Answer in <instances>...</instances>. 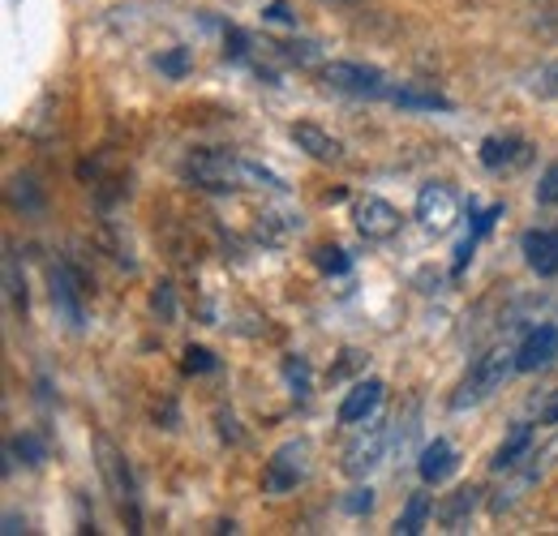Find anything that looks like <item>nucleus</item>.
<instances>
[{
    "mask_svg": "<svg viewBox=\"0 0 558 536\" xmlns=\"http://www.w3.org/2000/svg\"><path fill=\"white\" fill-rule=\"evenodd\" d=\"M387 438H391L387 421L365 416V421H361V429L352 434L349 447H344V472H349V476H365V472L378 468V464H383V455H387Z\"/></svg>",
    "mask_w": 558,
    "mask_h": 536,
    "instance_id": "obj_3",
    "label": "nucleus"
},
{
    "mask_svg": "<svg viewBox=\"0 0 558 536\" xmlns=\"http://www.w3.org/2000/svg\"><path fill=\"white\" fill-rule=\"evenodd\" d=\"M159 69H163V73H172V77H181V73H185V48H177V52H168V57L159 61Z\"/></svg>",
    "mask_w": 558,
    "mask_h": 536,
    "instance_id": "obj_25",
    "label": "nucleus"
},
{
    "mask_svg": "<svg viewBox=\"0 0 558 536\" xmlns=\"http://www.w3.org/2000/svg\"><path fill=\"white\" fill-rule=\"evenodd\" d=\"M511 159H524V142L520 137H486V146H482V163L486 168H507Z\"/></svg>",
    "mask_w": 558,
    "mask_h": 536,
    "instance_id": "obj_15",
    "label": "nucleus"
},
{
    "mask_svg": "<svg viewBox=\"0 0 558 536\" xmlns=\"http://www.w3.org/2000/svg\"><path fill=\"white\" fill-rule=\"evenodd\" d=\"M267 13H271V17H276V22H288V9H283V4H271V9H267Z\"/></svg>",
    "mask_w": 558,
    "mask_h": 536,
    "instance_id": "obj_29",
    "label": "nucleus"
},
{
    "mask_svg": "<svg viewBox=\"0 0 558 536\" xmlns=\"http://www.w3.org/2000/svg\"><path fill=\"white\" fill-rule=\"evenodd\" d=\"M520 249L537 275H558V232H524Z\"/></svg>",
    "mask_w": 558,
    "mask_h": 536,
    "instance_id": "obj_11",
    "label": "nucleus"
},
{
    "mask_svg": "<svg viewBox=\"0 0 558 536\" xmlns=\"http://www.w3.org/2000/svg\"><path fill=\"white\" fill-rule=\"evenodd\" d=\"M185 176L203 190H279V176L236 159V155H223V150H203L185 163Z\"/></svg>",
    "mask_w": 558,
    "mask_h": 536,
    "instance_id": "obj_1",
    "label": "nucleus"
},
{
    "mask_svg": "<svg viewBox=\"0 0 558 536\" xmlns=\"http://www.w3.org/2000/svg\"><path fill=\"white\" fill-rule=\"evenodd\" d=\"M421 480L425 485H442L451 472H456V451H451V442H442V438H434L425 451H421Z\"/></svg>",
    "mask_w": 558,
    "mask_h": 536,
    "instance_id": "obj_12",
    "label": "nucleus"
},
{
    "mask_svg": "<svg viewBox=\"0 0 558 536\" xmlns=\"http://www.w3.org/2000/svg\"><path fill=\"white\" fill-rule=\"evenodd\" d=\"M305 472H310V442H283L271 455L267 472H263V489L267 494H288L305 480Z\"/></svg>",
    "mask_w": 558,
    "mask_h": 536,
    "instance_id": "obj_4",
    "label": "nucleus"
},
{
    "mask_svg": "<svg viewBox=\"0 0 558 536\" xmlns=\"http://www.w3.org/2000/svg\"><path fill=\"white\" fill-rule=\"evenodd\" d=\"M344 507H349L352 515H361V511H369V507H374V494H369V489H352V498L344 502Z\"/></svg>",
    "mask_w": 558,
    "mask_h": 536,
    "instance_id": "obj_26",
    "label": "nucleus"
},
{
    "mask_svg": "<svg viewBox=\"0 0 558 536\" xmlns=\"http://www.w3.org/2000/svg\"><path fill=\"white\" fill-rule=\"evenodd\" d=\"M391 99L400 108H425V112H447L451 108V99H442L438 90H421V86H400V90H391Z\"/></svg>",
    "mask_w": 558,
    "mask_h": 536,
    "instance_id": "obj_16",
    "label": "nucleus"
},
{
    "mask_svg": "<svg viewBox=\"0 0 558 536\" xmlns=\"http://www.w3.org/2000/svg\"><path fill=\"white\" fill-rule=\"evenodd\" d=\"M185 369H190V374H194V369H198V374H203V369H215V356H210L207 348H190V352H185Z\"/></svg>",
    "mask_w": 558,
    "mask_h": 536,
    "instance_id": "obj_23",
    "label": "nucleus"
},
{
    "mask_svg": "<svg viewBox=\"0 0 558 536\" xmlns=\"http://www.w3.org/2000/svg\"><path fill=\"white\" fill-rule=\"evenodd\" d=\"M9 296H13V309L26 314V288L17 283V263H13V254H9Z\"/></svg>",
    "mask_w": 558,
    "mask_h": 536,
    "instance_id": "obj_22",
    "label": "nucleus"
},
{
    "mask_svg": "<svg viewBox=\"0 0 558 536\" xmlns=\"http://www.w3.org/2000/svg\"><path fill=\"white\" fill-rule=\"evenodd\" d=\"M331 86H340V90H349V95H391L387 90V77L378 73L374 65H352V61H336V65H327L323 73Z\"/></svg>",
    "mask_w": 558,
    "mask_h": 536,
    "instance_id": "obj_7",
    "label": "nucleus"
},
{
    "mask_svg": "<svg viewBox=\"0 0 558 536\" xmlns=\"http://www.w3.org/2000/svg\"><path fill=\"white\" fill-rule=\"evenodd\" d=\"M546 82H550V86H546V95H555V90H558V65L546 73Z\"/></svg>",
    "mask_w": 558,
    "mask_h": 536,
    "instance_id": "obj_28",
    "label": "nucleus"
},
{
    "mask_svg": "<svg viewBox=\"0 0 558 536\" xmlns=\"http://www.w3.org/2000/svg\"><path fill=\"white\" fill-rule=\"evenodd\" d=\"M542 425H558V391L546 400V407H542Z\"/></svg>",
    "mask_w": 558,
    "mask_h": 536,
    "instance_id": "obj_27",
    "label": "nucleus"
},
{
    "mask_svg": "<svg viewBox=\"0 0 558 536\" xmlns=\"http://www.w3.org/2000/svg\"><path fill=\"white\" fill-rule=\"evenodd\" d=\"M13 451H17L26 464H44V442H39V438H31V434H22V438L13 442Z\"/></svg>",
    "mask_w": 558,
    "mask_h": 536,
    "instance_id": "obj_20",
    "label": "nucleus"
},
{
    "mask_svg": "<svg viewBox=\"0 0 558 536\" xmlns=\"http://www.w3.org/2000/svg\"><path fill=\"white\" fill-rule=\"evenodd\" d=\"M558 361V327H533L524 343L515 348V369H524V374H533V369H546V365H555Z\"/></svg>",
    "mask_w": 558,
    "mask_h": 536,
    "instance_id": "obj_8",
    "label": "nucleus"
},
{
    "mask_svg": "<svg viewBox=\"0 0 558 536\" xmlns=\"http://www.w3.org/2000/svg\"><path fill=\"white\" fill-rule=\"evenodd\" d=\"M511 369H515V352H511V348H489V352H482V356L473 361V369L464 374L460 391L451 395V407L464 412V407H473V403L489 400V395L507 382Z\"/></svg>",
    "mask_w": 558,
    "mask_h": 536,
    "instance_id": "obj_2",
    "label": "nucleus"
},
{
    "mask_svg": "<svg viewBox=\"0 0 558 536\" xmlns=\"http://www.w3.org/2000/svg\"><path fill=\"white\" fill-rule=\"evenodd\" d=\"M314 263L327 270V275H344V270H349V258H344L340 245H323V249L314 254Z\"/></svg>",
    "mask_w": 558,
    "mask_h": 536,
    "instance_id": "obj_19",
    "label": "nucleus"
},
{
    "mask_svg": "<svg viewBox=\"0 0 558 536\" xmlns=\"http://www.w3.org/2000/svg\"><path fill=\"white\" fill-rule=\"evenodd\" d=\"M292 137H296V146H305L318 163H340V159H344V146L331 134H323L318 125H292Z\"/></svg>",
    "mask_w": 558,
    "mask_h": 536,
    "instance_id": "obj_13",
    "label": "nucleus"
},
{
    "mask_svg": "<svg viewBox=\"0 0 558 536\" xmlns=\"http://www.w3.org/2000/svg\"><path fill=\"white\" fill-rule=\"evenodd\" d=\"M352 219H356V232H361L365 241H387V236H396V228H400V210L383 198H361L352 206Z\"/></svg>",
    "mask_w": 558,
    "mask_h": 536,
    "instance_id": "obj_6",
    "label": "nucleus"
},
{
    "mask_svg": "<svg viewBox=\"0 0 558 536\" xmlns=\"http://www.w3.org/2000/svg\"><path fill=\"white\" fill-rule=\"evenodd\" d=\"M456 215H460V198H456V190L451 185H425L417 194V219L429 228V232H447L451 223H456Z\"/></svg>",
    "mask_w": 558,
    "mask_h": 536,
    "instance_id": "obj_5",
    "label": "nucleus"
},
{
    "mask_svg": "<svg viewBox=\"0 0 558 536\" xmlns=\"http://www.w3.org/2000/svg\"><path fill=\"white\" fill-rule=\"evenodd\" d=\"M529 447H533V429L529 425H515L511 429V438L498 447V455H494V472H507L520 464V455H529Z\"/></svg>",
    "mask_w": 558,
    "mask_h": 536,
    "instance_id": "obj_14",
    "label": "nucleus"
},
{
    "mask_svg": "<svg viewBox=\"0 0 558 536\" xmlns=\"http://www.w3.org/2000/svg\"><path fill=\"white\" fill-rule=\"evenodd\" d=\"M383 403V382L378 378H365V382H356L344 403H340V421L344 425H361L365 416H374V407Z\"/></svg>",
    "mask_w": 558,
    "mask_h": 536,
    "instance_id": "obj_10",
    "label": "nucleus"
},
{
    "mask_svg": "<svg viewBox=\"0 0 558 536\" xmlns=\"http://www.w3.org/2000/svg\"><path fill=\"white\" fill-rule=\"evenodd\" d=\"M283 374H288V382L296 387V395H305V378H310V374H305V361H288Z\"/></svg>",
    "mask_w": 558,
    "mask_h": 536,
    "instance_id": "obj_24",
    "label": "nucleus"
},
{
    "mask_svg": "<svg viewBox=\"0 0 558 536\" xmlns=\"http://www.w3.org/2000/svg\"><path fill=\"white\" fill-rule=\"evenodd\" d=\"M537 198L546 202V206H558V163L542 176V185H537Z\"/></svg>",
    "mask_w": 558,
    "mask_h": 536,
    "instance_id": "obj_21",
    "label": "nucleus"
},
{
    "mask_svg": "<svg viewBox=\"0 0 558 536\" xmlns=\"http://www.w3.org/2000/svg\"><path fill=\"white\" fill-rule=\"evenodd\" d=\"M429 494H413L409 498V507H404V515L396 520V533H404V536H417L421 528H425V515H429Z\"/></svg>",
    "mask_w": 558,
    "mask_h": 536,
    "instance_id": "obj_17",
    "label": "nucleus"
},
{
    "mask_svg": "<svg viewBox=\"0 0 558 536\" xmlns=\"http://www.w3.org/2000/svg\"><path fill=\"white\" fill-rule=\"evenodd\" d=\"M323 4H356V0H323Z\"/></svg>",
    "mask_w": 558,
    "mask_h": 536,
    "instance_id": "obj_30",
    "label": "nucleus"
},
{
    "mask_svg": "<svg viewBox=\"0 0 558 536\" xmlns=\"http://www.w3.org/2000/svg\"><path fill=\"white\" fill-rule=\"evenodd\" d=\"M52 305H57V314L70 322L73 331L82 327V288H77V279H73V270L65 263H57L52 267Z\"/></svg>",
    "mask_w": 558,
    "mask_h": 536,
    "instance_id": "obj_9",
    "label": "nucleus"
},
{
    "mask_svg": "<svg viewBox=\"0 0 558 536\" xmlns=\"http://www.w3.org/2000/svg\"><path fill=\"white\" fill-rule=\"evenodd\" d=\"M473 502H477V489H460V494H456V502L442 511V524H447V528H460V515H464V511H473Z\"/></svg>",
    "mask_w": 558,
    "mask_h": 536,
    "instance_id": "obj_18",
    "label": "nucleus"
}]
</instances>
